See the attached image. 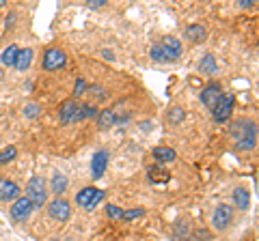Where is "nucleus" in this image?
Listing matches in <instances>:
<instances>
[{
  "mask_svg": "<svg viewBox=\"0 0 259 241\" xmlns=\"http://www.w3.org/2000/svg\"><path fill=\"white\" fill-rule=\"evenodd\" d=\"M231 138L238 151H249L257 145V125L255 121L240 119L231 125Z\"/></svg>",
  "mask_w": 259,
  "mask_h": 241,
  "instance_id": "1",
  "label": "nucleus"
},
{
  "mask_svg": "<svg viewBox=\"0 0 259 241\" xmlns=\"http://www.w3.org/2000/svg\"><path fill=\"white\" fill-rule=\"evenodd\" d=\"M26 198L30 200L32 209H41V207L45 205V200H48V192H45V181L43 177H39V174H35L30 181H28V187H26Z\"/></svg>",
  "mask_w": 259,
  "mask_h": 241,
  "instance_id": "2",
  "label": "nucleus"
},
{
  "mask_svg": "<svg viewBox=\"0 0 259 241\" xmlns=\"http://www.w3.org/2000/svg\"><path fill=\"white\" fill-rule=\"evenodd\" d=\"M104 200V192L97 190V187H84L76 194V203L78 207H84V209H95L97 203Z\"/></svg>",
  "mask_w": 259,
  "mask_h": 241,
  "instance_id": "3",
  "label": "nucleus"
},
{
  "mask_svg": "<svg viewBox=\"0 0 259 241\" xmlns=\"http://www.w3.org/2000/svg\"><path fill=\"white\" fill-rule=\"evenodd\" d=\"M233 106H236V99L233 95H223V99L216 103V108L212 110L214 112V121L216 123H227L231 119V112H233Z\"/></svg>",
  "mask_w": 259,
  "mask_h": 241,
  "instance_id": "4",
  "label": "nucleus"
},
{
  "mask_svg": "<svg viewBox=\"0 0 259 241\" xmlns=\"http://www.w3.org/2000/svg\"><path fill=\"white\" fill-rule=\"evenodd\" d=\"M48 211H50V216L54 218V220H58V222H67L69 220V216H71V209H69V203L65 198H54L50 203V207H48Z\"/></svg>",
  "mask_w": 259,
  "mask_h": 241,
  "instance_id": "5",
  "label": "nucleus"
},
{
  "mask_svg": "<svg viewBox=\"0 0 259 241\" xmlns=\"http://www.w3.org/2000/svg\"><path fill=\"white\" fill-rule=\"evenodd\" d=\"M30 211H32V205L26 196L15 198V203H13V207H11V216H13V220H17V222H26L30 216Z\"/></svg>",
  "mask_w": 259,
  "mask_h": 241,
  "instance_id": "6",
  "label": "nucleus"
},
{
  "mask_svg": "<svg viewBox=\"0 0 259 241\" xmlns=\"http://www.w3.org/2000/svg\"><path fill=\"white\" fill-rule=\"evenodd\" d=\"M65 61H67V56H65V52L63 50H56V48H52L45 52V56H43V69H48V71H54V69H61Z\"/></svg>",
  "mask_w": 259,
  "mask_h": 241,
  "instance_id": "7",
  "label": "nucleus"
},
{
  "mask_svg": "<svg viewBox=\"0 0 259 241\" xmlns=\"http://www.w3.org/2000/svg\"><path fill=\"white\" fill-rule=\"evenodd\" d=\"M233 220V209L229 205H218L216 209H214V226H216L218 231H225L227 226L231 224Z\"/></svg>",
  "mask_w": 259,
  "mask_h": 241,
  "instance_id": "8",
  "label": "nucleus"
},
{
  "mask_svg": "<svg viewBox=\"0 0 259 241\" xmlns=\"http://www.w3.org/2000/svg\"><path fill=\"white\" fill-rule=\"evenodd\" d=\"M223 99V90H220V84H207V86L203 88V93H201V101L205 103L207 108H216V103Z\"/></svg>",
  "mask_w": 259,
  "mask_h": 241,
  "instance_id": "9",
  "label": "nucleus"
},
{
  "mask_svg": "<svg viewBox=\"0 0 259 241\" xmlns=\"http://www.w3.org/2000/svg\"><path fill=\"white\" fill-rule=\"evenodd\" d=\"M106 166H108V151H97L93 155V161H91V177L93 179L104 177Z\"/></svg>",
  "mask_w": 259,
  "mask_h": 241,
  "instance_id": "10",
  "label": "nucleus"
},
{
  "mask_svg": "<svg viewBox=\"0 0 259 241\" xmlns=\"http://www.w3.org/2000/svg\"><path fill=\"white\" fill-rule=\"evenodd\" d=\"M160 48L164 50L166 61H175V58L181 56V41L177 37H164V41L160 43Z\"/></svg>",
  "mask_w": 259,
  "mask_h": 241,
  "instance_id": "11",
  "label": "nucleus"
},
{
  "mask_svg": "<svg viewBox=\"0 0 259 241\" xmlns=\"http://www.w3.org/2000/svg\"><path fill=\"white\" fill-rule=\"evenodd\" d=\"M19 198V187L17 183H13L9 179H0V200L9 203V200Z\"/></svg>",
  "mask_w": 259,
  "mask_h": 241,
  "instance_id": "12",
  "label": "nucleus"
},
{
  "mask_svg": "<svg viewBox=\"0 0 259 241\" xmlns=\"http://www.w3.org/2000/svg\"><path fill=\"white\" fill-rule=\"evenodd\" d=\"M32 63V50H17V56H15V67L19 71H26Z\"/></svg>",
  "mask_w": 259,
  "mask_h": 241,
  "instance_id": "13",
  "label": "nucleus"
},
{
  "mask_svg": "<svg viewBox=\"0 0 259 241\" xmlns=\"http://www.w3.org/2000/svg\"><path fill=\"white\" fill-rule=\"evenodd\" d=\"M233 203H236L238 209H249L251 207V192H246V190H236L233 192Z\"/></svg>",
  "mask_w": 259,
  "mask_h": 241,
  "instance_id": "14",
  "label": "nucleus"
},
{
  "mask_svg": "<svg viewBox=\"0 0 259 241\" xmlns=\"http://www.w3.org/2000/svg\"><path fill=\"white\" fill-rule=\"evenodd\" d=\"M153 158L158 161H173L175 158H177V153H175V149H171V147H155Z\"/></svg>",
  "mask_w": 259,
  "mask_h": 241,
  "instance_id": "15",
  "label": "nucleus"
},
{
  "mask_svg": "<svg viewBox=\"0 0 259 241\" xmlns=\"http://www.w3.org/2000/svg\"><path fill=\"white\" fill-rule=\"evenodd\" d=\"M199 69L203 71V74H207V76H212V74H216V58H214L212 54H205L203 56V61H201V65H199Z\"/></svg>",
  "mask_w": 259,
  "mask_h": 241,
  "instance_id": "16",
  "label": "nucleus"
},
{
  "mask_svg": "<svg viewBox=\"0 0 259 241\" xmlns=\"http://www.w3.org/2000/svg\"><path fill=\"white\" fill-rule=\"evenodd\" d=\"M65 187H67V177H63L61 172H54V177H52V192L63 194Z\"/></svg>",
  "mask_w": 259,
  "mask_h": 241,
  "instance_id": "17",
  "label": "nucleus"
},
{
  "mask_svg": "<svg viewBox=\"0 0 259 241\" xmlns=\"http://www.w3.org/2000/svg\"><path fill=\"white\" fill-rule=\"evenodd\" d=\"M186 37L192 39V41H203V39H205V28H203V26H197V24L188 26V28H186Z\"/></svg>",
  "mask_w": 259,
  "mask_h": 241,
  "instance_id": "18",
  "label": "nucleus"
},
{
  "mask_svg": "<svg viewBox=\"0 0 259 241\" xmlns=\"http://www.w3.org/2000/svg\"><path fill=\"white\" fill-rule=\"evenodd\" d=\"M15 56H17V48L15 45H9V48L2 52V63L11 67V65H15Z\"/></svg>",
  "mask_w": 259,
  "mask_h": 241,
  "instance_id": "19",
  "label": "nucleus"
},
{
  "mask_svg": "<svg viewBox=\"0 0 259 241\" xmlns=\"http://www.w3.org/2000/svg\"><path fill=\"white\" fill-rule=\"evenodd\" d=\"M15 155H17V149H15V147L2 149V151H0V166H2V164H9V161L15 158Z\"/></svg>",
  "mask_w": 259,
  "mask_h": 241,
  "instance_id": "20",
  "label": "nucleus"
},
{
  "mask_svg": "<svg viewBox=\"0 0 259 241\" xmlns=\"http://www.w3.org/2000/svg\"><path fill=\"white\" fill-rule=\"evenodd\" d=\"M184 121V110H181L179 106H175L168 110V123H173V125H177V123Z\"/></svg>",
  "mask_w": 259,
  "mask_h": 241,
  "instance_id": "21",
  "label": "nucleus"
},
{
  "mask_svg": "<svg viewBox=\"0 0 259 241\" xmlns=\"http://www.w3.org/2000/svg\"><path fill=\"white\" fill-rule=\"evenodd\" d=\"M115 121H117V116H115L113 110H104V112H100V125H102V127L113 125Z\"/></svg>",
  "mask_w": 259,
  "mask_h": 241,
  "instance_id": "22",
  "label": "nucleus"
},
{
  "mask_svg": "<svg viewBox=\"0 0 259 241\" xmlns=\"http://www.w3.org/2000/svg\"><path fill=\"white\" fill-rule=\"evenodd\" d=\"M149 172H151V181H168V172L166 170H162V168H158V166H151L149 168Z\"/></svg>",
  "mask_w": 259,
  "mask_h": 241,
  "instance_id": "23",
  "label": "nucleus"
},
{
  "mask_svg": "<svg viewBox=\"0 0 259 241\" xmlns=\"http://www.w3.org/2000/svg\"><path fill=\"white\" fill-rule=\"evenodd\" d=\"M151 58H153V61H166L164 50L160 48V43H158V45H153V48H151Z\"/></svg>",
  "mask_w": 259,
  "mask_h": 241,
  "instance_id": "24",
  "label": "nucleus"
},
{
  "mask_svg": "<svg viewBox=\"0 0 259 241\" xmlns=\"http://www.w3.org/2000/svg\"><path fill=\"white\" fill-rule=\"evenodd\" d=\"M142 213H145V209H134V211H123L121 220H134V218H140Z\"/></svg>",
  "mask_w": 259,
  "mask_h": 241,
  "instance_id": "25",
  "label": "nucleus"
},
{
  "mask_svg": "<svg viewBox=\"0 0 259 241\" xmlns=\"http://www.w3.org/2000/svg\"><path fill=\"white\" fill-rule=\"evenodd\" d=\"M108 218H113V220H121V216H123V211L119 209V207H113V205H108Z\"/></svg>",
  "mask_w": 259,
  "mask_h": 241,
  "instance_id": "26",
  "label": "nucleus"
},
{
  "mask_svg": "<svg viewBox=\"0 0 259 241\" xmlns=\"http://www.w3.org/2000/svg\"><path fill=\"white\" fill-rule=\"evenodd\" d=\"M24 114L28 116V119H32V116H37V114H39V106H37V103H30V106H26Z\"/></svg>",
  "mask_w": 259,
  "mask_h": 241,
  "instance_id": "27",
  "label": "nucleus"
},
{
  "mask_svg": "<svg viewBox=\"0 0 259 241\" xmlns=\"http://www.w3.org/2000/svg\"><path fill=\"white\" fill-rule=\"evenodd\" d=\"M84 90H87V84H84V80H78L76 82V88H74V95L78 97V95H82Z\"/></svg>",
  "mask_w": 259,
  "mask_h": 241,
  "instance_id": "28",
  "label": "nucleus"
},
{
  "mask_svg": "<svg viewBox=\"0 0 259 241\" xmlns=\"http://www.w3.org/2000/svg\"><path fill=\"white\" fill-rule=\"evenodd\" d=\"M104 2H106V0H89V4H91V6H102Z\"/></svg>",
  "mask_w": 259,
  "mask_h": 241,
  "instance_id": "29",
  "label": "nucleus"
}]
</instances>
